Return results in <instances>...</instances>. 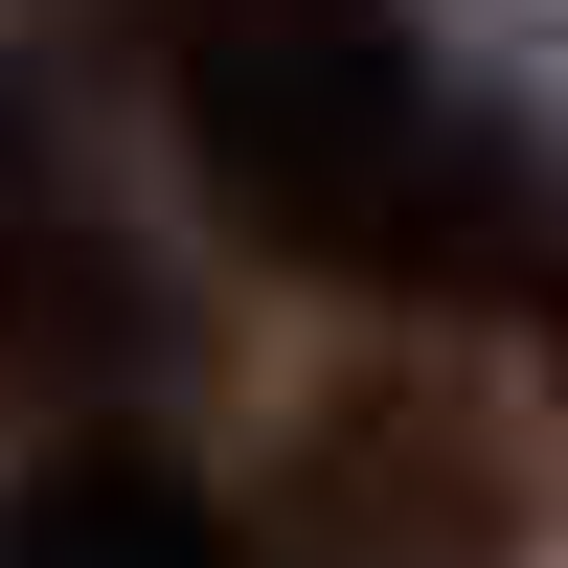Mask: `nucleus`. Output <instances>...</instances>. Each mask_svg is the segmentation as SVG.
<instances>
[{"label":"nucleus","mask_w":568,"mask_h":568,"mask_svg":"<svg viewBox=\"0 0 568 568\" xmlns=\"http://www.w3.org/2000/svg\"><path fill=\"white\" fill-rule=\"evenodd\" d=\"M182 91H205V182L273 251L433 273L455 227H500V160L433 114V69L387 45V0L364 23H227V45H182Z\"/></svg>","instance_id":"1"},{"label":"nucleus","mask_w":568,"mask_h":568,"mask_svg":"<svg viewBox=\"0 0 568 568\" xmlns=\"http://www.w3.org/2000/svg\"><path fill=\"white\" fill-rule=\"evenodd\" d=\"M0 568H227V524L160 478V455H69V478H23Z\"/></svg>","instance_id":"2"},{"label":"nucleus","mask_w":568,"mask_h":568,"mask_svg":"<svg viewBox=\"0 0 568 568\" xmlns=\"http://www.w3.org/2000/svg\"><path fill=\"white\" fill-rule=\"evenodd\" d=\"M227 23H364V0H182V45H227Z\"/></svg>","instance_id":"3"}]
</instances>
